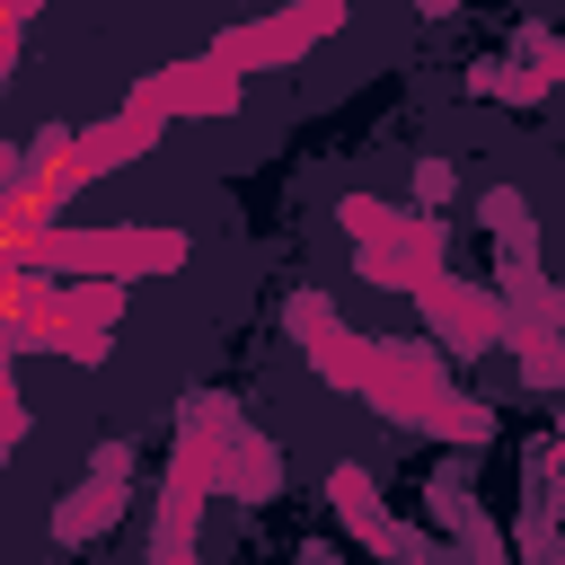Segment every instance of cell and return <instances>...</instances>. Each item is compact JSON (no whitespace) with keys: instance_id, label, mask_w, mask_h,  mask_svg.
Masks as SVG:
<instances>
[{"instance_id":"1","label":"cell","mask_w":565,"mask_h":565,"mask_svg":"<svg viewBox=\"0 0 565 565\" xmlns=\"http://www.w3.org/2000/svg\"><path fill=\"white\" fill-rule=\"evenodd\" d=\"M194 247L177 238V230H44L35 247H26V265L35 274H115V282H132V274H177Z\"/></svg>"},{"instance_id":"2","label":"cell","mask_w":565,"mask_h":565,"mask_svg":"<svg viewBox=\"0 0 565 565\" xmlns=\"http://www.w3.org/2000/svg\"><path fill=\"white\" fill-rule=\"evenodd\" d=\"M344 26V0H291L282 18H256V26H238V35H221L212 44V62L221 71H256V62H291V53H309L318 35H335Z\"/></svg>"},{"instance_id":"3","label":"cell","mask_w":565,"mask_h":565,"mask_svg":"<svg viewBox=\"0 0 565 565\" xmlns=\"http://www.w3.org/2000/svg\"><path fill=\"white\" fill-rule=\"evenodd\" d=\"M238 106V71H221L212 53L203 62H177V71H150L132 97H124V115H230Z\"/></svg>"},{"instance_id":"4","label":"cell","mask_w":565,"mask_h":565,"mask_svg":"<svg viewBox=\"0 0 565 565\" xmlns=\"http://www.w3.org/2000/svg\"><path fill=\"white\" fill-rule=\"evenodd\" d=\"M274 477H282V450H274L265 433H247V424H238V406H230V415H221V494L265 503V494H274Z\"/></svg>"},{"instance_id":"5","label":"cell","mask_w":565,"mask_h":565,"mask_svg":"<svg viewBox=\"0 0 565 565\" xmlns=\"http://www.w3.org/2000/svg\"><path fill=\"white\" fill-rule=\"evenodd\" d=\"M327 503H335V521H344L371 556H388V547H397V521H388V503H380L371 468H335V477H327Z\"/></svg>"},{"instance_id":"6","label":"cell","mask_w":565,"mask_h":565,"mask_svg":"<svg viewBox=\"0 0 565 565\" xmlns=\"http://www.w3.org/2000/svg\"><path fill=\"white\" fill-rule=\"evenodd\" d=\"M512 353H521V380L530 388H565V335L547 327V318H530V309H503V327H494Z\"/></svg>"},{"instance_id":"7","label":"cell","mask_w":565,"mask_h":565,"mask_svg":"<svg viewBox=\"0 0 565 565\" xmlns=\"http://www.w3.org/2000/svg\"><path fill=\"white\" fill-rule=\"evenodd\" d=\"M124 503H132V494H124V477H88V486L53 512V530H62V539H97L106 521H124Z\"/></svg>"},{"instance_id":"8","label":"cell","mask_w":565,"mask_h":565,"mask_svg":"<svg viewBox=\"0 0 565 565\" xmlns=\"http://www.w3.org/2000/svg\"><path fill=\"white\" fill-rule=\"evenodd\" d=\"M539 88H547V79L521 71V62H477V71H468V97H512V106H530Z\"/></svg>"},{"instance_id":"9","label":"cell","mask_w":565,"mask_h":565,"mask_svg":"<svg viewBox=\"0 0 565 565\" xmlns=\"http://www.w3.org/2000/svg\"><path fill=\"white\" fill-rule=\"evenodd\" d=\"M530 62H539V79H565V44L556 35H530Z\"/></svg>"},{"instance_id":"10","label":"cell","mask_w":565,"mask_h":565,"mask_svg":"<svg viewBox=\"0 0 565 565\" xmlns=\"http://www.w3.org/2000/svg\"><path fill=\"white\" fill-rule=\"evenodd\" d=\"M415 194H424V203H441V194H450V168H441V159H424V168H415Z\"/></svg>"},{"instance_id":"11","label":"cell","mask_w":565,"mask_h":565,"mask_svg":"<svg viewBox=\"0 0 565 565\" xmlns=\"http://www.w3.org/2000/svg\"><path fill=\"white\" fill-rule=\"evenodd\" d=\"M18 177H26V150H18V141H0V194H9Z\"/></svg>"},{"instance_id":"12","label":"cell","mask_w":565,"mask_h":565,"mask_svg":"<svg viewBox=\"0 0 565 565\" xmlns=\"http://www.w3.org/2000/svg\"><path fill=\"white\" fill-rule=\"evenodd\" d=\"M415 9H424V18H450V9H459V0H415Z\"/></svg>"},{"instance_id":"13","label":"cell","mask_w":565,"mask_h":565,"mask_svg":"<svg viewBox=\"0 0 565 565\" xmlns=\"http://www.w3.org/2000/svg\"><path fill=\"white\" fill-rule=\"evenodd\" d=\"M185 565H194V556H185Z\"/></svg>"}]
</instances>
